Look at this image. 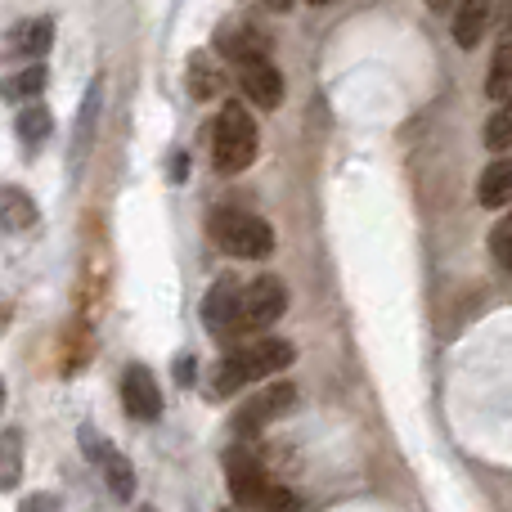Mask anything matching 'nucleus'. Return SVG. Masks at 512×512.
Returning <instances> with one entry per match:
<instances>
[{
    "label": "nucleus",
    "mask_w": 512,
    "mask_h": 512,
    "mask_svg": "<svg viewBox=\"0 0 512 512\" xmlns=\"http://www.w3.org/2000/svg\"><path fill=\"white\" fill-rule=\"evenodd\" d=\"M292 360H297V351H292V342H283V337H261V342L234 346L212 369V396H234V391L252 387V382L274 378V373L288 369Z\"/></svg>",
    "instance_id": "1"
},
{
    "label": "nucleus",
    "mask_w": 512,
    "mask_h": 512,
    "mask_svg": "<svg viewBox=\"0 0 512 512\" xmlns=\"http://www.w3.org/2000/svg\"><path fill=\"white\" fill-rule=\"evenodd\" d=\"M207 230H212L216 248L225 256H239V261H265L274 252L270 221H261L256 212H243V207H216Z\"/></svg>",
    "instance_id": "2"
},
{
    "label": "nucleus",
    "mask_w": 512,
    "mask_h": 512,
    "mask_svg": "<svg viewBox=\"0 0 512 512\" xmlns=\"http://www.w3.org/2000/svg\"><path fill=\"white\" fill-rule=\"evenodd\" d=\"M225 477H230V490H234V499H239V508H248V512H297L292 490L274 486L248 450L225 454Z\"/></svg>",
    "instance_id": "3"
},
{
    "label": "nucleus",
    "mask_w": 512,
    "mask_h": 512,
    "mask_svg": "<svg viewBox=\"0 0 512 512\" xmlns=\"http://www.w3.org/2000/svg\"><path fill=\"white\" fill-rule=\"evenodd\" d=\"M252 158H256V122L239 99H230V104L221 108V117H216L212 162L221 176H239V171L252 167Z\"/></svg>",
    "instance_id": "4"
},
{
    "label": "nucleus",
    "mask_w": 512,
    "mask_h": 512,
    "mask_svg": "<svg viewBox=\"0 0 512 512\" xmlns=\"http://www.w3.org/2000/svg\"><path fill=\"white\" fill-rule=\"evenodd\" d=\"M288 310V288H283L274 274H261V279H252L248 288H243L239 297V315H234V333L230 342L243 346V337L252 333H265V328L274 324V319Z\"/></svg>",
    "instance_id": "5"
},
{
    "label": "nucleus",
    "mask_w": 512,
    "mask_h": 512,
    "mask_svg": "<svg viewBox=\"0 0 512 512\" xmlns=\"http://www.w3.org/2000/svg\"><path fill=\"white\" fill-rule=\"evenodd\" d=\"M81 450H86V459L95 463L99 472H104V481H108V490H113V499H122V504H131V495H135V468H131V459H126L122 450H117L113 441H108L104 432H95V427H81Z\"/></svg>",
    "instance_id": "6"
},
{
    "label": "nucleus",
    "mask_w": 512,
    "mask_h": 512,
    "mask_svg": "<svg viewBox=\"0 0 512 512\" xmlns=\"http://www.w3.org/2000/svg\"><path fill=\"white\" fill-rule=\"evenodd\" d=\"M122 405H126V414L140 418V423H153V418L162 414V387L144 364H131V369L122 373Z\"/></svg>",
    "instance_id": "7"
},
{
    "label": "nucleus",
    "mask_w": 512,
    "mask_h": 512,
    "mask_svg": "<svg viewBox=\"0 0 512 512\" xmlns=\"http://www.w3.org/2000/svg\"><path fill=\"white\" fill-rule=\"evenodd\" d=\"M239 86H243V95H248L256 108H279L283 104V72L274 68L270 54L239 63Z\"/></svg>",
    "instance_id": "8"
},
{
    "label": "nucleus",
    "mask_w": 512,
    "mask_h": 512,
    "mask_svg": "<svg viewBox=\"0 0 512 512\" xmlns=\"http://www.w3.org/2000/svg\"><path fill=\"white\" fill-rule=\"evenodd\" d=\"M292 400H297V387H292V382H274V387L256 391V396L248 400V405L239 409V418H234V427H239V432H256V427H261V423H270V418L288 414V409H292Z\"/></svg>",
    "instance_id": "9"
},
{
    "label": "nucleus",
    "mask_w": 512,
    "mask_h": 512,
    "mask_svg": "<svg viewBox=\"0 0 512 512\" xmlns=\"http://www.w3.org/2000/svg\"><path fill=\"white\" fill-rule=\"evenodd\" d=\"M239 297H243V288H239V279H221V283H212V292L203 297V324L212 328L221 342H230V333H234V315H239Z\"/></svg>",
    "instance_id": "10"
},
{
    "label": "nucleus",
    "mask_w": 512,
    "mask_h": 512,
    "mask_svg": "<svg viewBox=\"0 0 512 512\" xmlns=\"http://www.w3.org/2000/svg\"><path fill=\"white\" fill-rule=\"evenodd\" d=\"M216 50L225 54V59H234V68L248 59H261L265 54V36L252 32L248 23H225L221 32H216Z\"/></svg>",
    "instance_id": "11"
},
{
    "label": "nucleus",
    "mask_w": 512,
    "mask_h": 512,
    "mask_svg": "<svg viewBox=\"0 0 512 512\" xmlns=\"http://www.w3.org/2000/svg\"><path fill=\"white\" fill-rule=\"evenodd\" d=\"M486 27H490V0H463V5L454 9V41H459L463 50H477Z\"/></svg>",
    "instance_id": "12"
},
{
    "label": "nucleus",
    "mask_w": 512,
    "mask_h": 512,
    "mask_svg": "<svg viewBox=\"0 0 512 512\" xmlns=\"http://www.w3.org/2000/svg\"><path fill=\"white\" fill-rule=\"evenodd\" d=\"M99 90H104V81H95V86L86 90V99H81L77 135H72V176L81 171V162H86V153H90V135H95V122H99Z\"/></svg>",
    "instance_id": "13"
},
{
    "label": "nucleus",
    "mask_w": 512,
    "mask_h": 512,
    "mask_svg": "<svg viewBox=\"0 0 512 512\" xmlns=\"http://www.w3.org/2000/svg\"><path fill=\"white\" fill-rule=\"evenodd\" d=\"M477 198H481V207H490V212H499V207L512 203V162H504V158L490 162L481 185H477Z\"/></svg>",
    "instance_id": "14"
},
{
    "label": "nucleus",
    "mask_w": 512,
    "mask_h": 512,
    "mask_svg": "<svg viewBox=\"0 0 512 512\" xmlns=\"http://www.w3.org/2000/svg\"><path fill=\"white\" fill-rule=\"evenodd\" d=\"M50 41H54L50 18H32V23L14 27V36H9V50L23 54V59H41V54L50 50Z\"/></svg>",
    "instance_id": "15"
},
{
    "label": "nucleus",
    "mask_w": 512,
    "mask_h": 512,
    "mask_svg": "<svg viewBox=\"0 0 512 512\" xmlns=\"http://www.w3.org/2000/svg\"><path fill=\"white\" fill-rule=\"evenodd\" d=\"M41 90H45V68L41 63H32V68H23V72H14V77L0 81V99H5V104H32Z\"/></svg>",
    "instance_id": "16"
},
{
    "label": "nucleus",
    "mask_w": 512,
    "mask_h": 512,
    "mask_svg": "<svg viewBox=\"0 0 512 512\" xmlns=\"http://www.w3.org/2000/svg\"><path fill=\"white\" fill-rule=\"evenodd\" d=\"M0 225L5 230H27V225H36V203L32 194H23V189H0Z\"/></svg>",
    "instance_id": "17"
},
{
    "label": "nucleus",
    "mask_w": 512,
    "mask_h": 512,
    "mask_svg": "<svg viewBox=\"0 0 512 512\" xmlns=\"http://www.w3.org/2000/svg\"><path fill=\"white\" fill-rule=\"evenodd\" d=\"M189 95L194 99H221L225 95V72L216 68V59H203V54H198V59L189 63Z\"/></svg>",
    "instance_id": "18"
},
{
    "label": "nucleus",
    "mask_w": 512,
    "mask_h": 512,
    "mask_svg": "<svg viewBox=\"0 0 512 512\" xmlns=\"http://www.w3.org/2000/svg\"><path fill=\"white\" fill-rule=\"evenodd\" d=\"M23 477V432L9 427L0 432V490H14Z\"/></svg>",
    "instance_id": "19"
},
{
    "label": "nucleus",
    "mask_w": 512,
    "mask_h": 512,
    "mask_svg": "<svg viewBox=\"0 0 512 512\" xmlns=\"http://www.w3.org/2000/svg\"><path fill=\"white\" fill-rule=\"evenodd\" d=\"M50 113H45L41 104H23V113H18V122H14V131H18V144L23 149H41L45 140H50Z\"/></svg>",
    "instance_id": "20"
},
{
    "label": "nucleus",
    "mask_w": 512,
    "mask_h": 512,
    "mask_svg": "<svg viewBox=\"0 0 512 512\" xmlns=\"http://www.w3.org/2000/svg\"><path fill=\"white\" fill-rule=\"evenodd\" d=\"M486 95L490 99H512V45H504V50L495 54V63H490Z\"/></svg>",
    "instance_id": "21"
},
{
    "label": "nucleus",
    "mask_w": 512,
    "mask_h": 512,
    "mask_svg": "<svg viewBox=\"0 0 512 512\" xmlns=\"http://www.w3.org/2000/svg\"><path fill=\"white\" fill-rule=\"evenodd\" d=\"M486 144H490L495 153L512 144V99H504V104L495 108V117L486 122Z\"/></svg>",
    "instance_id": "22"
},
{
    "label": "nucleus",
    "mask_w": 512,
    "mask_h": 512,
    "mask_svg": "<svg viewBox=\"0 0 512 512\" xmlns=\"http://www.w3.org/2000/svg\"><path fill=\"white\" fill-rule=\"evenodd\" d=\"M18 512H59V499H54V495H27Z\"/></svg>",
    "instance_id": "23"
},
{
    "label": "nucleus",
    "mask_w": 512,
    "mask_h": 512,
    "mask_svg": "<svg viewBox=\"0 0 512 512\" xmlns=\"http://www.w3.org/2000/svg\"><path fill=\"white\" fill-rule=\"evenodd\" d=\"M495 256L512 270V230H499L495 234Z\"/></svg>",
    "instance_id": "24"
},
{
    "label": "nucleus",
    "mask_w": 512,
    "mask_h": 512,
    "mask_svg": "<svg viewBox=\"0 0 512 512\" xmlns=\"http://www.w3.org/2000/svg\"><path fill=\"white\" fill-rule=\"evenodd\" d=\"M504 32H512V0L504 5Z\"/></svg>",
    "instance_id": "25"
},
{
    "label": "nucleus",
    "mask_w": 512,
    "mask_h": 512,
    "mask_svg": "<svg viewBox=\"0 0 512 512\" xmlns=\"http://www.w3.org/2000/svg\"><path fill=\"white\" fill-rule=\"evenodd\" d=\"M261 5H270V9H288L292 0H261Z\"/></svg>",
    "instance_id": "26"
},
{
    "label": "nucleus",
    "mask_w": 512,
    "mask_h": 512,
    "mask_svg": "<svg viewBox=\"0 0 512 512\" xmlns=\"http://www.w3.org/2000/svg\"><path fill=\"white\" fill-rule=\"evenodd\" d=\"M427 5H432V9H450V0H427Z\"/></svg>",
    "instance_id": "27"
},
{
    "label": "nucleus",
    "mask_w": 512,
    "mask_h": 512,
    "mask_svg": "<svg viewBox=\"0 0 512 512\" xmlns=\"http://www.w3.org/2000/svg\"><path fill=\"white\" fill-rule=\"evenodd\" d=\"M0 405H5V382H0Z\"/></svg>",
    "instance_id": "28"
},
{
    "label": "nucleus",
    "mask_w": 512,
    "mask_h": 512,
    "mask_svg": "<svg viewBox=\"0 0 512 512\" xmlns=\"http://www.w3.org/2000/svg\"><path fill=\"white\" fill-rule=\"evenodd\" d=\"M225 512H248V508H225Z\"/></svg>",
    "instance_id": "29"
},
{
    "label": "nucleus",
    "mask_w": 512,
    "mask_h": 512,
    "mask_svg": "<svg viewBox=\"0 0 512 512\" xmlns=\"http://www.w3.org/2000/svg\"><path fill=\"white\" fill-rule=\"evenodd\" d=\"M310 5H328V0H310Z\"/></svg>",
    "instance_id": "30"
},
{
    "label": "nucleus",
    "mask_w": 512,
    "mask_h": 512,
    "mask_svg": "<svg viewBox=\"0 0 512 512\" xmlns=\"http://www.w3.org/2000/svg\"><path fill=\"white\" fill-rule=\"evenodd\" d=\"M140 512H158V508H140Z\"/></svg>",
    "instance_id": "31"
}]
</instances>
